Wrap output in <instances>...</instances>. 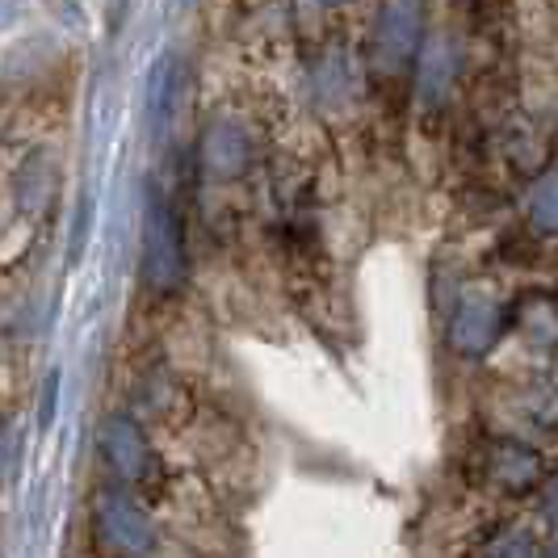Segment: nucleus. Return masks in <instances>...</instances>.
<instances>
[{
	"label": "nucleus",
	"mask_w": 558,
	"mask_h": 558,
	"mask_svg": "<svg viewBox=\"0 0 558 558\" xmlns=\"http://www.w3.org/2000/svg\"><path fill=\"white\" fill-rule=\"evenodd\" d=\"M143 278L156 294H172L185 281V240L181 223L160 194L147 202V223H143Z\"/></svg>",
	"instance_id": "1"
},
{
	"label": "nucleus",
	"mask_w": 558,
	"mask_h": 558,
	"mask_svg": "<svg viewBox=\"0 0 558 558\" xmlns=\"http://www.w3.org/2000/svg\"><path fill=\"white\" fill-rule=\"evenodd\" d=\"M420 4L416 0H391L383 22H378V38H374V68L378 72H403L420 47Z\"/></svg>",
	"instance_id": "2"
},
{
	"label": "nucleus",
	"mask_w": 558,
	"mask_h": 558,
	"mask_svg": "<svg viewBox=\"0 0 558 558\" xmlns=\"http://www.w3.org/2000/svg\"><path fill=\"white\" fill-rule=\"evenodd\" d=\"M97 530H101V537L110 542L118 555L140 558L151 546V530H147L143 512L126 500V492H113V487H106L97 496Z\"/></svg>",
	"instance_id": "3"
},
{
	"label": "nucleus",
	"mask_w": 558,
	"mask_h": 558,
	"mask_svg": "<svg viewBox=\"0 0 558 558\" xmlns=\"http://www.w3.org/2000/svg\"><path fill=\"white\" fill-rule=\"evenodd\" d=\"M106 458H110V466L126 483H140L143 471H151L147 441H143V433L126 416L110 420V428H106Z\"/></svg>",
	"instance_id": "4"
},
{
	"label": "nucleus",
	"mask_w": 558,
	"mask_h": 558,
	"mask_svg": "<svg viewBox=\"0 0 558 558\" xmlns=\"http://www.w3.org/2000/svg\"><path fill=\"white\" fill-rule=\"evenodd\" d=\"M328 4H336V0H328Z\"/></svg>",
	"instance_id": "5"
}]
</instances>
